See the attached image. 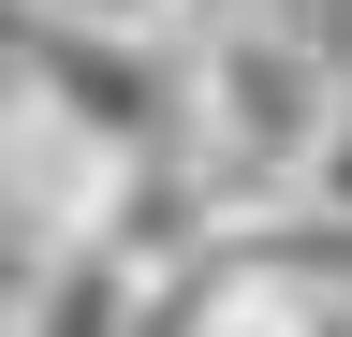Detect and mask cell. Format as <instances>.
Masks as SVG:
<instances>
[{"mask_svg": "<svg viewBox=\"0 0 352 337\" xmlns=\"http://www.w3.org/2000/svg\"><path fill=\"white\" fill-rule=\"evenodd\" d=\"M352 73L308 45L294 15H250V30H191L176 45V161H191V191L220 220H250V205H294V161L308 132L338 117Z\"/></svg>", "mask_w": 352, "mask_h": 337, "instance_id": "cell-1", "label": "cell"}, {"mask_svg": "<svg viewBox=\"0 0 352 337\" xmlns=\"http://www.w3.org/2000/svg\"><path fill=\"white\" fill-rule=\"evenodd\" d=\"M352 323V235L308 205H250L147 293V337H338Z\"/></svg>", "mask_w": 352, "mask_h": 337, "instance_id": "cell-2", "label": "cell"}, {"mask_svg": "<svg viewBox=\"0 0 352 337\" xmlns=\"http://www.w3.org/2000/svg\"><path fill=\"white\" fill-rule=\"evenodd\" d=\"M103 191H118V147L88 117H59L44 89H0V337H15L30 279L103 220Z\"/></svg>", "mask_w": 352, "mask_h": 337, "instance_id": "cell-3", "label": "cell"}, {"mask_svg": "<svg viewBox=\"0 0 352 337\" xmlns=\"http://www.w3.org/2000/svg\"><path fill=\"white\" fill-rule=\"evenodd\" d=\"M147 264H132V249L103 235V220H88L74 249H59V264H44L30 279V308H15V337H147Z\"/></svg>", "mask_w": 352, "mask_h": 337, "instance_id": "cell-4", "label": "cell"}, {"mask_svg": "<svg viewBox=\"0 0 352 337\" xmlns=\"http://www.w3.org/2000/svg\"><path fill=\"white\" fill-rule=\"evenodd\" d=\"M294 205L352 235V89H338V117H323V132H308V161H294Z\"/></svg>", "mask_w": 352, "mask_h": 337, "instance_id": "cell-5", "label": "cell"}, {"mask_svg": "<svg viewBox=\"0 0 352 337\" xmlns=\"http://www.w3.org/2000/svg\"><path fill=\"white\" fill-rule=\"evenodd\" d=\"M44 30H118V45H176L162 30V0H30Z\"/></svg>", "mask_w": 352, "mask_h": 337, "instance_id": "cell-6", "label": "cell"}, {"mask_svg": "<svg viewBox=\"0 0 352 337\" xmlns=\"http://www.w3.org/2000/svg\"><path fill=\"white\" fill-rule=\"evenodd\" d=\"M250 15H279V0H162V30L191 45V30H250Z\"/></svg>", "mask_w": 352, "mask_h": 337, "instance_id": "cell-7", "label": "cell"}]
</instances>
